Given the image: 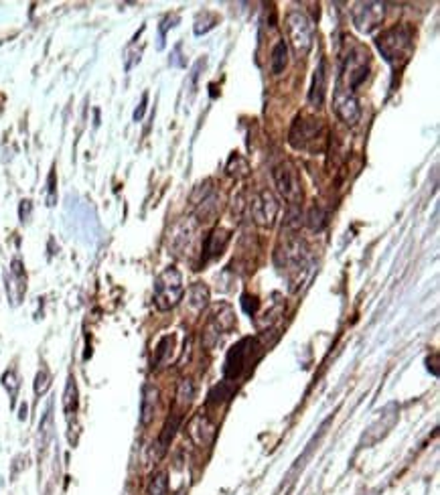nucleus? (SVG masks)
<instances>
[{"label":"nucleus","instance_id":"f257e3e1","mask_svg":"<svg viewBox=\"0 0 440 495\" xmlns=\"http://www.w3.org/2000/svg\"><path fill=\"white\" fill-rule=\"evenodd\" d=\"M375 47L381 53V57L392 67L400 69L408 64L412 49H414V31L402 25V27H392L388 31L379 35L375 39Z\"/></svg>","mask_w":440,"mask_h":495},{"label":"nucleus","instance_id":"f03ea898","mask_svg":"<svg viewBox=\"0 0 440 495\" xmlns=\"http://www.w3.org/2000/svg\"><path fill=\"white\" fill-rule=\"evenodd\" d=\"M288 142L297 151H310V153H314L325 142L323 120L310 118V116H297L294 122H292V128L288 133Z\"/></svg>","mask_w":440,"mask_h":495},{"label":"nucleus","instance_id":"7ed1b4c3","mask_svg":"<svg viewBox=\"0 0 440 495\" xmlns=\"http://www.w3.org/2000/svg\"><path fill=\"white\" fill-rule=\"evenodd\" d=\"M185 295V287H183V276L181 272L169 266L165 268L157 280H154V304L159 311H170L174 309Z\"/></svg>","mask_w":440,"mask_h":495},{"label":"nucleus","instance_id":"20e7f679","mask_svg":"<svg viewBox=\"0 0 440 495\" xmlns=\"http://www.w3.org/2000/svg\"><path fill=\"white\" fill-rule=\"evenodd\" d=\"M370 73V53L361 45H355L349 55L345 57V64L341 69V79L339 84L345 81V86H339L347 92H355L368 77Z\"/></svg>","mask_w":440,"mask_h":495},{"label":"nucleus","instance_id":"39448f33","mask_svg":"<svg viewBox=\"0 0 440 495\" xmlns=\"http://www.w3.org/2000/svg\"><path fill=\"white\" fill-rule=\"evenodd\" d=\"M286 31H288V39H290V45H292L297 57H306L314 43V27H312L310 19L301 10H292L286 17Z\"/></svg>","mask_w":440,"mask_h":495},{"label":"nucleus","instance_id":"423d86ee","mask_svg":"<svg viewBox=\"0 0 440 495\" xmlns=\"http://www.w3.org/2000/svg\"><path fill=\"white\" fill-rule=\"evenodd\" d=\"M197 230H199V222L193 217H185L179 224H174L169 233L170 252L179 258H187L193 252Z\"/></svg>","mask_w":440,"mask_h":495},{"label":"nucleus","instance_id":"0eeeda50","mask_svg":"<svg viewBox=\"0 0 440 495\" xmlns=\"http://www.w3.org/2000/svg\"><path fill=\"white\" fill-rule=\"evenodd\" d=\"M274 183L278 187V193L288 201V205H299L303 199V189H301V181L297 175V168L290 163H280L274 166L272 171Z\"/></svg>","mask_w":440,"mask_h":495},{"label":"nucleus","instance_id":"6e6552de","mask_svg":"<svg viewBox=\"0 0 440 495\" xmlns=\"http://www.w3.org/2000/svg\"><path fill=\"white\" fill-rule=\"evenodd\" d=\"M386 17L383 2H357L353 8V25L359 33H373Z\"/></svg>","mask_w":440,"mask_h":495},{"label":"nucleus","instance_id":"1a4fd4ad","mask_svg":"<svg viewBox=\"0 0 440 495\" xmlns=\"http://www.w3.org/2000/svg\"><path fill=\"white\" fill-rule=\"evenodd\" d=\"M250 209H252V217H254V222H256L258 226H262V228H274L276 217H278V211H280V201L276 199V195H274L272 191L264 189V191H260L256 197L252 199Z\"/></svg>","mask_w":440,"mask_h":495},{"label":"nucleus","instance_id":"9d476101","mask_svg":"<svg viewBox=\"0 0 440 495\" xmlns=\"http://www.w3.org/2000/svg\"><path fill=\"white\" fill-rule=\"evenodd\" d=\"M254 339H241L239 343H236L230 353H228V360H226V367H223V378L226 382H234L241 376V371L246 369V365L252 358V349H254Z\"/></svg>","mask_w":440,"mask_h":495},{"label":"nucleus","instance_id":"9b49d317","mask_svg":"<svg viewBox=\"0 0 440 495\" xmlns=\"http://www.w3.org/2000/svg\"><path fill=\"white\" fill-rule=\"evenodd\" d=\"M333 108H335V114L339 118L349 124V126H355L359 120H361V106H359V99L355 98L353 92H347L343 88L335 90V96H333Z\"/></svg>","mask_w":440,"mask_h":495},{"label":"nucleus","instance_id":"f8f14e48","mask_svg":"<svg viewBox=\"0 0 440 495\" xmlns=\"http://www.w3.org/2000/svg\"><path fill=\"white\" fill-rule=\"evenodd\" d=\"M217 429L215 425L205 416V414H195L189 423V436L197 447H209L215 440Z\"/></svg>","mask_w":440,"mask_h":495},{"label":"nucleus","instance_id":"ddd939ff","mask_svg":"<svg viewBox=\"0 0 440 495\" xmlns=\"http://www.w3.org/2000/svg\"><path fill=\"white\" fill-rule=\"evenodd\" d=\"M25 291H27V276H25V270H23V262L12 260V268L6 274V293L10 297V302L12 304L21 302L25 297Z\"/></svg>","mask_w":440,"mask_h":495},{"label":"nucleus","instance_id":"4468645a","mask_svg":"<svg viewBox=\"0 0 440 495\" xmlns=\"http://www.w3.org/2000/svg\"><path fill=\"white\" fill-rule=\"evenodd\" d=\"M228 242H230V231L221 230V228H217V230L211 231V233L205 237V242H203V250H201V264H207L209 260H213V258L221 256V252L226 250Z\"/></svg>","mask_w":440,"mask_h":495},{"label":"nucleus","instance_id":"2eb2a0df","mask_svg":"<svg viewBox=\"0 0 440 495\" xmlns=\"http://www.w3.org/2000/svg\"><path fill=\"white\" fill-rule=\"evenodd\" d=\"M396 420H398V412L394 410V406H390L388 408V412L386 414H381V418L370 427V430L366 432V436H363V440H361V447H372L373 443H377L379 438H383L392 427L396 425Z\"/></svg>","mask_w":440,"mask_h":495},{"label":"nucleus","instance_id":"dca6fc26","mask_svg":"<svg viewBox=\"0 0 440 495\" xmlns=\"http://www.w3.org/2000/svg\"><path fill=\"white\" fill-rule=\"evenodd\" d=\"M325 96H327V64H325V59H321L314 69L312 84L308 90V104L314 108H321L325 101Z\"/></svg>","mask_w":440,"mask_h":495},{"label":"nucleus","instance_id":"f3484780","mask_svg":"<svg viewBox=\"0 0 440 495\" xmlns=\"http://www.w3.org/2000/svg\"><path fill=\"white\" fill-rule=\"evenodd\" d=\"M157 404H159V390L150 384H146L142 388V402H140V425L146 427L152 423L154 412H157Z\"/></svg>","mask_w":440,"mask_h":495},{"label":"nucleus","instance_id":"a211bd4d","mask_svg":"<svg viewBox=\"0 0 440 495\" xmlns=\"http://www.w3.org/2000/svg\"><path fill=\"white\" fill-rule=\"evenodd\" d=\"M207 302H209V289L205 284H201V282H195L189 289V293H187V307H189V311L199 315L207 307Z\"/></svg>","mask_w":440,"mask_h":495},{"label":"nucleus","instance_id":"6ab92c4d","mask_svg":"<svg viewBox=\"0 0 440 495\" xmlns=\"http://www.w3.org/2000/svg\"><path fill=\"white\" fill-rule=\"evenodd\" d=\"M77 406H79L77 384H75V378L69 376L68 384H66V392H63V410H66V416H68L69 420H71V416H75Z\"/></svg>","mask_w":440,"mask_h":495},{"label":"nucleus","instance_id":"aec40b11","mask_svg":"<svg viewBox=\"0 0 440 495\" xmlns=\"http://www.w3.org/2000/svg\"><path fill=\"white\" fill-rule=\"evenodd\" d=\"M51 434H53V404L47 406L45 410V416L39 425V451L43 453L51 440Z\"/></svg>","mask_w":440,"mask_h":495},{"label":"nucleus","instance_id":"412c9836","mask_svg":"<svg viewBox=\"0 0 440 495\" xmlns=\"http://www.w3.org/2000/svg\"><path fill=\"white\" fill-rule=\"evenodd\" d=\"M286 64H288V47L284 41H278L272 49V57H270V69L274 75H280L284 69H286Z\"/></svg>","mask_w":440,"mask_h":495},{"label":"nucleus","instance_id":"4be33fe9","mask_svg":"<svg viewBox=\"0 0 440 495\" xmlns=\"http://www.w3.org/2000/svg\"><path fill=\"white\" fill-rule=\"evenodd\" d=\"M179 425H181V414H172V418L167 420V425H165V429L161 432V438H159V457H163L165 453H167V449H169L170 440H172V436H174V432L179 429Z\"/></svg>","mask_w":440,"mask_h":495},{"label":"nucleus","instance_id":"5701e85b","mask_svg":"<svg viewBox=\"0 0 440 495\" xmlns=\"http://www.w3.org/2000/svg\"><path fill=\"white\" fill-rule=\"evenodd\" d=\"M329 213L321 207V205H312L306 213V226L312 231H323L327 226Z\"/></svg>","mask_w":440,"mask_h":495},{"label":"nucleus","instance_id":"b1692460","mask_svg":"<svg viewBox=\"0 0 440 495\" xmlns=\"http://www.w3.org/2000/svg\"><path fill=\"white\" fill-rule=\"evenodd\" d=\"M167 492H169V477L165 471H159L157 475H152L146 487V495H167Z\"/></svg>","mask_w":440,"mask_h":495},{"label":"nucleus","instance_id":"393cba45","mask_svg":"<svg viewBox=\"0 0 440 495\" xmlns=\"http://www.w3.org/2000/svg\"><path fill=\"white\" fill-rule=\"evenodd\" d=\"M170 347H172V337H170V335H165V337H163V339L159 341L157 349H154V358H152V367H161L163 363L169 360Z\"/></svg>","mask_w":440,"mask_h":495},{"label":"nucleus","instance_id":"a878e982","mask_svg":"<svg viewBox=\"0 0 440 495\" xmlns=\"http://www.w3.org/2000/svg\"><path fill=\"white\" fill-rule=\"evenodd\" d=\"M2 386L6 388L8 396H10V400H12V404H14V400H17V392H19V388H21V382H19V376H17V371H14L12 367L4 371V376H2Z\"/></svg>","mask_w":440,"mask_h":495},{"label":"nucleus","instance_id":"bb28decb","mask_svg":"<svg viewBox=\"0 0 440 495\" xmlns=\"http://www.w3.org/2000/svg\"><path fill=\"white\" fill-rule=\"evenodd\" d=\"M193 396H195V386H193V382H191V380H183V382L179 384V390H177V402H179L181 406H189Z\"/></svg>","mask_w":440,"mask_h":495},{"label":"nucleus","instance_id":"cd10ccee","mask_svg":"<svg viewBox=\"0 0 440 495\" xmlns=\"http://www.w3.org/2000/svg\"><path fill=\"white\" fill-rule=\"evenodd\" d=\"M49 386H51V373L47 371V367H41L39 373L34 376V396H43L49 390Z\"/></svg>","mask_w":440,"mask_h":495},{"label":"nucleus","instance_id":"c85d7f7f","mask_svg":"<svg viewBox=\"0 0 440 495\" xmlns=\"http://www.w3.org/2000/svg\"><path fill=\"white\" fill-rule=\"evenodd\" d=\"M29 213H31V201H23L21 203V211H19V215H21V222H27L29 220Z\"/></svg>","mask_w":440,"mask_h":495},{"label":"nucleus","instance_id":"c756f323","mask_svg":"<svg viewBox=\"0 0 440 495\" xmlns=\"http://www.w3.org/2000/svg\"><path fill=\"white\" fill-rule=\"evenodd\" d=\"M49 193H51V197H49V205H53V199H55V173H51V175H49Z\"/></svg>","mask_w":440,"mask_h":495},{"label":"nucleus","instance_id":"7c9ffc66","mask_svg":"<svg viewBox=\"0 0 440 495\" xmlns=\"http://www.w3.org/2000/svg\"><path fill=\"white\" fill-rule=\"evenodd\" d=\"M146 99H148V96L144 94V96H142V101H140V106H138V110L134 112V120H140V118H142V114H144V110H146Z\"/></svg>","mask_w":440,"mask_h":495},{"label":"nucleus","instance_id":"2f4dec72","mask_svg":"<svg viewBox=\"0 0 440 495\" xmlns=\"http://www.w3.org/2000/svg\"><path fill=\"white\" fill-rule=\"evenodd\" d=\"M45 495H51V489H47V492H45Z\"/></svg>","mask_w":440,"mask_h":495}]
</instances>
